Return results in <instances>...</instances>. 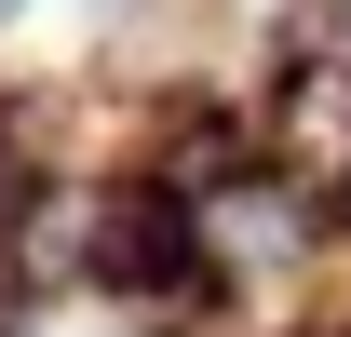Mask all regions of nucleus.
I'll return each mask as SVG.
<instances>
[{
    "label": "nucleus",
    "instance_id": "nucleus-2",
    "mask_svg": "<svg viewBox=\"0 0 351 337\" xmlns=\"http://www.w3.org/2000/svg\"><path fill=\"white\" fill-rule=\"evenodd\" d=\"M217 243H257V256H298V203H270V189H230V203H217Z\"/></svg>",
    "mask_w": 351,
    "mask_h": 337
},
{
    "label": "nucleus",
    "instance_id": "nucleus-1",
    "mask_svg": "<svg viewBox=\"0 0 351 337\" xmlns=\"http://www.w3.org/2000/svg\"><path fill=\"white\" fill-rule=\"evenodd\" d=\"M95 270H108V284H135V297H162L176 270H189V216H176L162 189H122V203L95 216Z\"/></svg>",
    "mask_w": 351,
    "mask_h": 337
}]
</instances>
